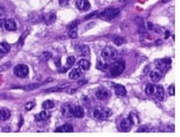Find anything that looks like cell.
Masks as SVG:
<instances>
[{"label": "cell", "mask_w": 180, "mask_h": 137, "mask_svg": "<svg viewBox=\"0 0 180 137\" xmlns=\"http://www.w3.org/2000/svg\"><path fill=\"white\" fill-rule=\"evenodd\" d=\"M117 50L113 49L111 46H107L105 47V49L102 51V60L105 62H107V63H112L116 60L117 58Z\"/></svg>", "instance_id": "cell-1"}, {"label": "cell", "mask_w": 180, "mask_h": 137, "mask_svg": "<svg viewBox=\"0 0 180 137\" xmlns=\"http://www.w3.org/2000/svg\"><path fill=\"white\" fill-rule=\"evenodd\" d=\"M125 70V61L122 59H119L109 66V75L112 77L119 76L123 71Z\"/></svg>", "instance_id": "cell-2"}, {"label": "cell", "mask_w": 180, "mask_h": 137, "mask_svg": "<svg viewBox=\"0 0 180 137\" xmlns=\"http://www.w3.org/2000/svg\"><path fill=\"white\" fill-rule=\"evenodd\" d=\"M92 116H94L95 118L98 119V121H105V119L108 118L111 116V111L107 108L97 107L92 111Z\"/></svg>", "instance_id": "cell-3"}, {"label": "cell", "mask_w": 180, "mask_h": 137, "mask_svg": "<svg viewBox=\"0 0 180 137\" xmlns=\"http://www.w3.org/2000/svg\"><path fill=\"white\" fill-rule=\"evenodd\" d=\"M120 10L118 8L115 7H109L106 8L102 12H100L97 14V17H100V18L105 19V20H111V19L115 18L118 14H119Z\"/></svg>", "instance_id": "cell-4"}, {"label": "cell", "mask_w": 180, "mask_h": 137, "mask_svg": "<svg viewBox=\"0 0 180 137\" xmlns=\"http://www.w3.org/2000/svg\"><path fill=\"white\" fill-rule=\"evenodd\" d=\"M14 74L19 78H26L29 75V67L25 64H18L14 67Z\"/></svg>", "instance_id": "cell-5"}, {"label": "cell", "mask_w": 180, "mask_h": 137, "mask_svg": "<svg viewBox=\"0 0 180 137\" xmlns=\"http://www.w3.org/2000/svg\"><path fill=\"white\" fill-rule=\"evenodd\" d=\"M75 51L79 56H89L90 54H91L89 46H86V44H77V46H75Z\"/></svg>", "instance_id": "cell-6"}, {"label": "cell", "mask_w": 180, "mask_h": 137, "mask_svg": "<svg viewBox=\"0 0 180 137\" xmlns=\"http://www.w3.org/2000/svg\"><path fill=\"white\" fill-rule=\"evenodd\" d=\"M110 92L107 89H105V88H100L98 90L95 92V98L100 101H105L106 99H108L110 97Z\"/></svg>", "instance_id": "cell-7"}, {"label": "cell", "mask_w": 180, "mask_h": 137, "mask_svg": "<svg viewBox=\"0 0 180 137\" xmlns=\"http://www.w3.org/2000/svg\"><path fill=\"white\" fill-rule=\"evenodd\" d=\"M170 63H171L170 58H162V59H157V60H156V62H154L157 68L161 69V70L164 69L165 67L169 65Z\"/></svg>", "instance_id": "cell-8"}, {"label": "cell", "mask_w": 180, "mask_h": 137, "mask_svg": "<svg viewBox=\"0 0 180 137\" xmlns=\"http://www.w3.org/2000/svg\"><path fill=\"white\" fill-rule=\"evenodd\" d=\"M72 116L78 117V118H82L85 116V113H84V108L80 106H76V107H72Z\"/></svg>", "instance_id": "cell-9"}, {"label": "cell", "mask_w": 180, "mask_h": 137, "mask_svg": "<svg viewBox=\"0 0 180 137\" xmlns=\"http://www.w3.org/2000/svg\"><path fill=\"white\" fill-rule=\"evenodd\" d=\"M56 20V16L55 14L53 13H47V14H44L43 15V21L46 25H51L55 22Z\"/></svg>", "instance_id": "cell-10"}, {"label": "cell", "mask_w": 180, "mask_h": 137, "mask_svg": "<svg viewBox=\"0 0 180 137\" xmlns=\"http://www.w3.org/2000/svg\"><path fill=\"white\" fill-rule=\"evenodd\" d=\"M132 126H133V124H132V122L129 121L128 118L122 119L121 122H120V130L123 131V132H128V131H130Z\"/></svg>", "instance_id": "cell-11"}, {"label": "cell", "mask_w": 180, "mask_h": 137, "mask_svg": "<svg viewBox=\"0 0 180 137\" xmlns=\"http://www.w3.org/2000/svg\"><path fill=\"white\" fill-rule=\"evenodd\" d=\"M114 91L118 97H125L126 94H127L124 86L119 85V84H114Z\"/></svg>", "instance_id": "cell-12"}, {"label": "cell", "mask_w": 180, "mask_h": 137, "mask_svg": "<svg viewBox=\"0 0 180 137\" xmlns=\"http://www.w3.org/2000/svg\"><path fill=\"white\" fill-rule=\"evenodd\" d=\"M76 5L80 10H88L91 8V4L88 0H77Z\"/></svg>", "instance_id": "cell-13"}, {"label": "cell", "mask_w": 180, "mask_h": 137, "mask_svg": "<svg viewBox=\"0 0 180 137\" xmlns=\"http://www.w3.org/2000/svg\"><path fill=\"white\" fill-rule=\"evenodd\" d=\"M5 29L8 31H16L17 30V24L13 19H7L5 20Z\"/></svg>", "instance_id": "cell-14"}, {"label": "cell", "mask_w": 180, "mask_h": 137, "mask_svg": "<svg viewBox=\"0 0 180 137\" xmlns=\"http://www.w3.org/2000/svg\"><path fill=\"white\" fill-rule=\"evenodd\" d=\"M71 111H72V107L70 105H67V104L63 105L62 108H61V113H62V116H65V117L72 116Z\"/></svg>", "instance_id": "cell-15"}, {"label": "cell", "mask_w": 180, "mask_h": 137, "mask_svg": "<svg viewBox=\"0 0 180 137\" xmlns=\"http://www.w3.org/2000/svg\"><path fill=\"white\" fill-rule=\"evenodd\" d=\"M11 116V111L8 108H1L0 110V121H5L9 119Z\"/></svg>", "instance_id": "cell-16"}, {"label": "cell", "mask_w": 180, "mask_h": 137, "mask_svg": "<svg viewBox=\"0 0 180 137\" xmlns=\"http://www.w3.org/2000/svg\"><path fill=\"white\" fill-rule=\"evenodd\" d=\"M50 116V113L48 111H41V113H39L38 114H36L35 116V119L36 121H46V119H48Z\"/></svg>", "instance_id": "cell-17"}, {"label": "cell", "mask_w": 180, "mask_h": 137, "mask_svg": "<svg viewBox=\"0 0 180 137\" xmlns=\"http://www.w3.org/2000/svg\"><path fill=\"white\" fill-rule=\"evenodd\" d=\"M154 97L159 101H162L164 99V87H162V86H157V87L156 88Z\"/></svg>", "instance_id": "cell-18"}, {"label": "cell", "mask_w": 180, "mask_h": 137, "mask_svg": "<svg viewBox=\"0 0 180 137\" xmlns=\"http://www.w3.org/2000/svg\"><path fill=\"white\" fill-rule=\"evenodd\" d=\"M81 75H82V71H81V69L80 68H74V69H72L71 72L69 73V78L72 80H76V79H78Z\"/></svg>", "instance_id": "cell-19"}, {"label": "cell", "mask_w": 180, "mask_h": 137, "mask_svg": "<svg viewBox=\"0 0 180 137\" xmlns=\"http://www.w3.org/2000/svg\"><path fill=\"white\" fill-rule=\"evenodd\" d=\"M74 128L70 124H64L62 126L58 127L55 129V132H73Z\"/></svg>", "instance_id": "cell-20"}, {"label": "cell", "mask_w": 180, "mask_h": 137, "mask_svg": "<svg viewBox=\"0 0 180 137\" xmlns=\"http://www.w3.org/2000/svg\"><path fill=\"white\" fill-rule=\"evenodd\" d=\"M10 44L6 43V41H3V43H0V54H6L10 51Z\"/></svg>", "instance_id": "cell-21"}, {"label": "cell", "mask_w": 180, "mask_h": 137, "mask_svg": "<svg viewBox=\"0 0 180 137\" xmlns=\"http://www.w3.org/2000/svg\"><path fill=\"white\" fill-rule=\"evenodd\" d=\"M78 65L80 67V69H83V70H88L90 68V66H91V63H90L89 60L87 59H81L80 61L78 62Z\"/></svg>", "instance_id": "cell-22"}, {"label": "cell", "mask_w": 180, "mask_h": 137, "mask_svg": "<svg viewBox=\"0 0 180 137\" xmlns=\"http://www.w3.org/2000/svg\"><path fill=\"white\" fill-rule=\"evenodd\" d=\"M68 84H64V85H58L55 86V87H52L50 89H47V90H44L46 93H49V92H58V91H62L63 89H65L68 87Z\"/></svg>", "instance_id": "cell-23"}, {"label": "cell", "mask_w": 180, "mask_h": 137, "mask_svg": "<svg viewBox=\"0 0 180 137\" xmlns=\"http://www.w3.org/2000/svg\"><path fill=\"white\" fill-rule=\"evenodd\" d=\"M128 119L132 122V124H138L140 122V119H139V116L136 113H131L129 114L128 116Z\"/></svg>", "instance_id": "cell-24"}, {"label": "cell", "mask_w": 180, "mask_h": 137, "mask_svg": "<svg viewBox=\"0 0 180 137\" xmlns=\"http://www.w3.org/2000/svg\"><path fill=\"white\" fill-rule=\"evenodd\" d=\"M150 77H151L152 81H154V82H157V81L161 80L162 74H161V72H159V71H152L150 73Z\"/></svg>", "instance_id": "cell-25"}, {"label": "cell", "mask_w": 180, "mask_h": 137, "mask_svg": "<svg viewBox=\"0 0 180 137\" xmlns=\"http://www.w3.org/2000/svg\"><path fill=\"white\" fill-rule=\"evenodd\" d=\"M156 86L154 84H148L147 87H146V94L149 95V96H152V95H154L156 93Z\"/></svg>", "instance_id": "cell-26"}, {"label": "cell", "mask_w": 180, "mask_h": 137, "mask_svg": "<svg viewBox=\"0 0 180 137\" xmlns=\"http://www.w3.org/2000/svg\"><path fill=\"white\" fill-rule=\"evenodd\" d=\"M109 63L107 62H105V61H100V60H98L97 61V69H100V70H106V69H108L109 68Z\"/></svg>", "instance_id": "cell-27"}, {"label": "cell", "mask_w": 180, "mask_h": 137, "mask_svg": "<svg viewBox=\"0 0 180 137\" xmlns=\"http://www.w3.org/2000/svg\"><path fill=\"white\" fill-rule=\"evenodd\" d=\"M54 107V103L50 100H46L43 103V110H50Z\"/></svg>", "instance_id": "cell-28"}, {"label": "cell", "mask_w": 180, "mask_h": 137, "mask_svg": "<svg viewBox=\"0 0 180 137\" xmlns=\"http://www.w3.org/2000/svg\"><path fill=\"white\" fill-rule=\"evenodd\" d=\"M113 43L116 44V46H121V44L126 43V40L124 38H121V37H115L113 39Z\"/></svg>", "instance_id": "cell-29"}, {"label": "cell", "mask_w": 180, "mask_h": 137, "mask_svg": "<svg viewBox=\"0 0 180 137\" xmlns=\"http://www.w3.org/2000/svg\"><path fill=\"white\" fill-rule=\"evenodd\" d=\"M75 61H76V57H75V56H69V57H67V61H66L67 66H66V68L68 69L69 67H71L73 64L75 63Z\"/></svg>", "instance_id": "cell-30"}, {"label": "cell", "mask_w": 180, "mask_h": 137, "mask_svg": "<svg viewBox=\"0 0 180 137\" xmlns=\"http://www.w3.org/2000/svg\"><path fill=\"white\" fill-rule=\"evenodd\" d=\"M51 57H52V55H51V54H50V52H48V51H44L43 54L41 55V60H43V61H47V60H49Z\"/></svg>", "instance_id": "cell-31"}, {"label": "cell", "mask_w": 180, "mask_h": 137, "mask_svg": "<svg viewBox=\"0 0 180 137\" xmlns=\"http://www.w3.org/2000/svg\"><path fill=\"white\" fill-rule=\"evenodd\" d=\"M39 86H41V84L38 83H35V84H31V85H28L25 87V90L27 91H32V90H35V89H38Z\"/></svg>", "instance_id": "cell-32"}, {"label": "cell", "mask_w": 180, "mask_h": 137, "mask_svg": "<svg viewBox=\"0 0 180 137\" xmlns=\"http://www.w3.org/2000/svg\"><path fill=\"white\" fill-rule=\"evenodd\" d=\"M10 67H11V62H6V63H4V64H2V65H0V73H1V72H4V71L8 70Z\"/></svg>", "instance_id": "cell-33"}, {"label": "cell", "mask_w": 180, "mask_h": 137, "mask_svg": "<svg viewBox=\"0 0 180 137\" xmlns=\"http://www.w3.org/2000/svg\"><path fill=\"white\" fill-rule=\"evenodd\" d=\"M28 35H29V32H28V31H26V32H25V33L23 34V36H22V37H21V39H20V40H19V44H18L19 47L23 46V43H24V39L26 38V36H28Z\"/></svg>", "instance_id": "cell-34"}, {"label": "cell", "mask_w": 180, "mask_h": 137, "mask_svg": "<svg viewBox=\"0 0 180 137\" xmlns=\"http://www.w3.org/2000/svg\"><path fill=\"white\" fill-rule=\"evenodd\" d=\"M134 21L139 25V27L144 26V21H143V18H141V17H135Z\"/></svg>", "instance_id": "cell-35"}, {"label": "cell", "mask_w": 180, "mask_h": 137, "mask_svg": "<svg viewBox=\"0 0 180 137\" xmlns=\"http://www.w3.org/2000/svg\"><path fill=\"white\" fill-rule=\"evenodd\" d=\"M69 37H70V38H72V39H76V38L78 37V34H77V31H76V29H72V30H70Z\"/></svg>", "instance_id": "cell-36"}, {"label": "cell", "mask_w": 180, "mask_h": 137, "mask_svg": "<svg viewBox=\"0 0 180 137\" xmlns=\"http://www.w3.org/2000/svg\"><path fill=\"white\" fill-rule=\"evenodd\" d=\"M35 105H36V104H35L33 102H30V103H27L26 106H25V108H26V110L31 111L33 107H35Z\"/></svg>", "instance_id": "cell-37"}, {"label": "cell", "mask_w": 180, "mask_h": 137, "mask_svg": "<svg viewBox=\"0 0 180 137\" xmlns=\"http://www.w3.org/2000/svg\"><path fill=\"white\" fill-rule=\"evenodd\" d=\"M78 24H79V21H78V20H76V21H74V22H72L71 24H69V26H68V29H69V30L75 29V28L78 26Z\"/></svg>", "instance_id": "cell-38"}, {"label": "cell", "mask_w": 180, "mask_h": 137, "mask_svg": "<svg viewBox=\"0 0 180 137\" xmlns=\"http://www.w3.org/2000/svg\"><path fill=\"white\" fill-rule=\"evenodd\" d=\"M168 93H169V95H171V96H174V94H175V92H174V85H173V84L170 86V87H168Z\"/></svg>", "instance_id": "cell-39"}, {"label": "cell", "mask_w": 180, "mask_h": 137, "mask_svg": "<svg viewBox=\"0 0 180 137\" xmlns=\"http://www.w3.org/2000/svg\"><path fill=\"white\" fill-rule=\"evenodd\" d=\"M97 14H98V12H97V11H95V12H92V14H89V15H87V16L85 17V19L92 18V17H94V16H97Z\"/></svg>", "instance_id": "cell-40"}, {"label": "cell", "mask_w": 180, "mask_h": 137, "mask_svg": "<svg viewBox=\"0 0 180 137\" xmlns=\"http://www.w3.org/2000/svg\"><path fill=\"white\" fill-rule=\"evenodd\" d=\"M147 27H148V29L150 30V31H153L154 29V26L153 25V23H151V22H148V23H147Z\"/></svg>", "instance_id": "cell-41"}, {"label": "cell", "mask_w": 180, "mask_h": 137, "mask_svg": "<svg viewBox=\"0 0 180 137\" xmlns=\"http://www.w3.org/2000/svg\"><path fill=\"white\" fill-rule=\"evenodd\" d=\"M4 14H5V8L2 5H0V17L4 16Z\"/></svg>", "instance_id": "cell-42"}, {"label": "cell", "mask_w": 180, "mask_h": 137, "mask_svg": "<svg viewBox=\"0 0 180 137\" xmlns=\"http://www.w3.org/2000/svg\"><path fill=\"white\" fill-rule=\"evenodd\" d=\"M59 4H60L61 6L67 5V4H68V0H60V1H59Z\"/></svg>", "instance_id": "cell-43"}, {"label": "cell", "mask_w": 180, "mask_h": 137, "mask_svg": "<svg viewBox=\"0 0 180 137\" xmlns=\"http://www.w3.org/2000/svg\"><path fill=\"white\" fill-rule=\"evenodd\" d=\"M139 132H144V131H149V128H147L146 126H143V128H140V129H138Z\"/></svg>", "instance_id": "cell-44"}, {"label": "cell", "mask_w": 180, "mask_h": 137, "mask_svg": "<svg viewBox=\"0 0 180 137\" xmlns=\"http://www.w3.org/2000/svg\"><path fill=\"white\" fill-rule=\"evenodd\" d=\"M5 25V20L4 19H0V28H3Z\"/></svg>", "instance_id": "cell-45"}, {"label": "cell", "mask_w": 180, "mask_h": 137, "mask_svg": "<svg viewBox=\"0 0 180 137\" xmlns=\"http://www.w3.org/2000/svg\"><path fill=\"white\" fill-rule=\"evenodd\" d=\"M55 65L57 67H60V58H57L55 59Z\"/></svg>", "instance_id": "cell-46"}, {"label": "cell", "mask_w": 180, "mask_h": 137, "mask_svg": "<svg viewBox=\"0 0 180 137\" xmlns=\"http://www.w3.org/2000/svg\"><path fill=\"white\" fill-rule=\"evenodd\" d=\"M170 36V32L169 31H165V35H164V38L165 39H168V37Z\"/></svg>", "instance_id": "cell-47"}, {"label": "cell", "mask_w": 180, "mask_h": 137, "mask_svg": "<svg viewBox=\"0 0 180 137\" xmlns=\"http://www.w3.org/2000/svg\"><path fill=\"white\" fill-rule=\"evenodd\" d=\"M21 121H19V127H21L22 126V124H23V117H21Z\"/></svg>", "instance_id": "cell-48"}, {"label": "cell", "mask_w": 180, "mask_h": 137, "mask_svg": "<svg viewBox=\"0 0 180 137\" xmlns=\"http://www.w3.org/2000/svg\"><path fill=\"white\" fill-rule=\"evenodd\" d=\"M168 1H169V0H162V3H166Z\"/></svg>", "instance_id": "cell-49"}, {"label": "cell", "mask_w": 180, "mask_h": 137, "mask_svg": "<svg viewBox=\"0 0 180 137\" xmlns=\"http://www.w3.org/2000/svg\"><path fill=\"white\" fill-rule=\"evenodd\" d=\"M120 2H125V1H127V0H119Z\"/></svg>", "instance_id": "cell-50"}]
</instances>
